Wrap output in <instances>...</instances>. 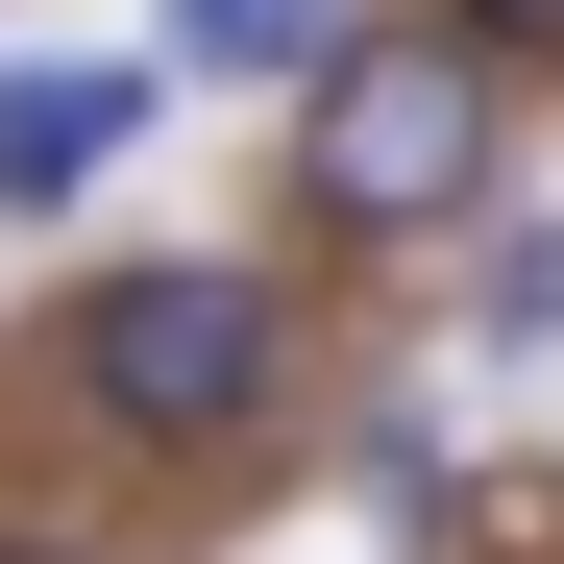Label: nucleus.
<instances>
[{"instance_id":"1","label":"nucleus","mask_w":564,"mask_h":564,"mask_svg":"<svg viewBox=\"0 0 564 564\" xmlns=\"http://www.w3.org/2000/svg\"><path fill=\"white\" fill-rule=\"evenodd\" d=\"M50 393L99 417L123 466H246L295 417V295L221 246H148V270H74L50 295Z\"/></svg>"},{"instance_id":"2","label":"nucleus","mask_w":564,"mask_h":564,"mask_svg":"<svg viewBox=\"0 0 564 564\" xmlns=\"http://www.w3.org/2000/svg\"><path fill=\"white\" fill-rule=\"evenodd\" d=\"M491 197H516V74L466 50L442 0L417 25H344L295 74V221L319 246H466Z\"/></svg>"},{"instance_id":"3","label":"nucleus","mask_w":564,"mask_h":564,"mask_svg":"<svg viewBox=\"0 0 564 564\" xmlns=\"http://www.w3.org/2000/svg\"><path fill=\"white\" fill-rule=\"evenodd\" d=\"M148 99H172L148 50H74V74H0V221H74V197H99V172L148 148Z\"/></svg>"},{"instance_id":"4","label":"nucleus","mask_w":564,"mask_h":564,"mask_svg":"<svg viewBox=\"0 0 564 564\" xmlns=\"http://www.w3.org/2000/svg\"><path fill=\"white\" fill-rule=\"evenodd\" d=\"M344 25H368V0H172V74H246V99H295Z\"/></svg>"},{"instance_id":"5","label":"nucleus","mask_w":564,"mask_h":564,"mask_svg":"<svg viewBox=\"0 0 564 564\" xmlns=\"http://www.w3.org/2000/svg\"><path fill=\"white\" fill-rule=\"evenodd\" d=\"M466 344H564V221H491V270H466Z\"/></svg>"},{"instance_id":"6","label":"nucleus","mask_w":564,"mask_h":564,"mask_svg":"<svg viewBox=\"0 0 564 564\" xmlns=\"http://www.w3.org/2000/svg\"><path fill=\"white\" fill-rule=\"evenodd\" d=\"M442 25L491 50V74H564V0H442Z\"/></svg>"},{"instance_id":"7","label":"nucleus","mask_w":564,"mask_h":564,"mask_svg":"<svg viewBox=\"0 0 564 564\" xmlns=\"http://www.w3.org/2000/svg\"><path fill=\"white\" fill-rule=\"evenodd\" d=\"M0 564H99V540H74V516H0Z\"/></svg>"}]
</instances>
